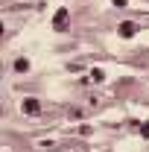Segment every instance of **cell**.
<instances>
[{
    "label": "cell",
    "instance_id": "6da1fadb",
    "mask_svg": "<svg viewBox=\"0 0 149 152\" xmlns=\"http://www.w3.org/2000/svg\"><path fill=\"white\" fill-rule=\"evenodd\" d=\"M67 18H70V12L61 6L56 15H53V29H64V23H67Z\"/></svg>",
    "mask_w": 149,
    "mask_h": 152
},
{
    "label": "cell",
    "instance_id": "7a4b0ae2",
    "mask_svg": "<svg viewBox=\"0 0 149 152\" xmlns=\"http://www.w3.org/2000/svg\"><path fill=\"white\" fill-rule=\"evenodd\" d=\"M117 32H120V38H131L134 32H137V26H134L131 20H123V23L117 26Z\"/></svg>",
    "mask_w": 149,
    "mask_h": 152
},
{
    "label": "cell",
    "instance_id": "3957f363",
    "mask_svg": "<svg viewBox=\"0 0 149 152\" xmlns=\"http://www.w3.org/2000/svg\"><path fill=\"white\" fill-rule=\"evenodd\" d=\"M20 108H23V114H38V111H41V102H38L35 96H29V99H23Z\"/></svg>",
    "mask_w": 149,
    "mask_h": 152
},
{
    "label": "cell",
    "instance_id": "277c9868",
    "mask_svg": "<svg viewBox=\"0 0 149 152\" xmlns=\"http://www.w3.org/2000/svg\"><path fill=\"white\" fill-rule=\"evenodd\" d=\"M15 70H18V73H26V70H29V61H26V58H18V61H15Z\"/></svg>",
    "mask_w": 149,
    "mask_h": 152
},
{
    "label": "cell",
    "instance_id": "5b68a950",
    "mask_svg": "<svg viewBox=\"0 0 149 152\" xmlns=\"http://www.w3.org/2000/svg\"><path fill=\"white\" fill-rule=\"evenodd\" d=\"M91 76H93V82H102V79H105V73H102L99 67H96V70H91Z\"/></svg>",
    "mask_w": 149,
    "mask_h": 152
},
{
    "label": "cell",
    "instance_id": "8992f818",
    "mask_svg": "<svg viewBox=\"0 0 149 152\" xmlns=\"http://www.w3.org/2000/svg\"><path fill=\"white\" fill-rule=\"evenodd\" d=\"M140 137H149V123H143V126H140Z\"/></svg>",
    "mask_w": 149,
    "mask_h": 152
},
{
    "label": "cell",
    "instance_id": "52a82bcc",
    "mask_svg": "<svg viewBox=\"0 0 149 152\" xmlns=\"http://www.w3.org/2000/svg\"><path fill=\"white\" fill-rule=\"evenodd\" d=\"M114 6H117V9H123V6H126V3H129V0H111Z\"/></svg>",
    "mask_w": 149,
    "mask_h": 152
}]
</instances>
